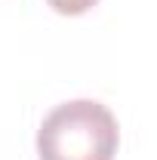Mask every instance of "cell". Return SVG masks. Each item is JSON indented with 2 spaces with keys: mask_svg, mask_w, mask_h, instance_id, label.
Masks as SVG:
<instances>
[{
  "mask_svg": "<svg viewBox=\"0 0 157 160\" xmlns=\"http://www.w3.org/2000/svg\"><path fill=\"white\" fill-rule=\"evenodd\" d=\"M117 145V117L96 99L62 102L37 129L40 160H114Z\"/></svg>",
  "mask_w": 157,
  "mask_h": 160,
  "instance_id": "obj_1",
  "label": "cell"
},
{
  "mask_svg": "<svg viewBox=\"0 0 157 160\" xmlns=\"http://www.w3.org/2000/svg\"><path fill=\"white\" fill-rule=\"evenodd\" d=\"M59 16H83L86 9H93L99 0H46Z\"/></svg>",
  "mask_w": 157,
  "mask_h": 160,
  "instance_id": "obj_2",
  "label": "cell"
}]
</instances>
